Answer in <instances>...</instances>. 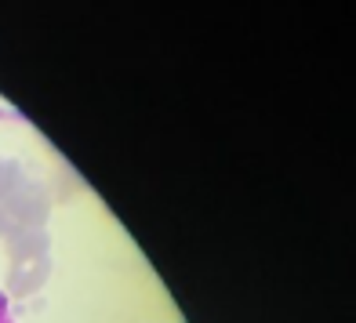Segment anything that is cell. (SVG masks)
<instances>
[{
    "label": "cell",
    "instance_id": "obj_1",
    "mask_svg": "<svg viewBox=\"0 0 356 323\" xmlns=\"http://www.w3.org/2000/svg\"><path fill=\"white\" fill-rule=\"evenodd\" d=\"M47 215H51L47 185L40 179H33L26 167H19V174L0 192V240L8 244V240L22 236V233L44 229Z\"/></svg>",
    "mask_w": 356,
    "mask_h": 323
},
{
    "label": "cell",
    "instance_id": "obj_2",
    "mask_svg": "<svg viewBox=\"0 0 356 323\" xmlns=\"http://www.w3.org/2000/svg\"><path fill=\"white\" fill-rule=\"evenodd\" d=\"M51 233L33 229L8 240V295L29 298L51 276Z\"/></svg>",
    "mask_w": 356,
    "mask_h": 323
},
{
    "label": "cell",
    "instance_id": "obj_3",
    "mask_svg": "<svg viewBox=\"0 0 356 323\" xmlns=\"http://www.w3.org/2000/svg\"><path fill=\"white\" fill-rule=\"evenodd\" d=\"M19 160H0V192H4V185L15 179V174H19Z\"/></svg>",
    "mask_w": 356,
    "mask_h": 323
},
{
    "label": "cell",
    "instance_id": "obj_4",
    "mask_svg": "<svg viewBox=\"0 0 356 323\" xmlns=\"http://www.w3.org/2000/svg\"><path fill=\"white\" fill-rule=\"evenodd\" d=\"M0 323H15L11 320V309H8V295L0 290Z\"/></svg>",
    "mask_w": 356,
    "mask_h": 323
}]
</instances>
